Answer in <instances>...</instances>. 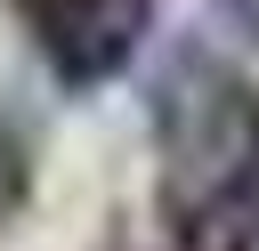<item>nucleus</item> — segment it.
Instances as JSON below:
<instances>
[{
  "mask_svg": "<svg viewBox=\"0 0 259 251\" xmlns=\"http://www.w3.org/2000/svg\"><path fill=\"white\" fill-rule=\"evenodd\" d=\"M210 8H219L235 32H251V40H259V0H210Z\"/></svg>",
  "mask_w": 259,
  "mask_h": 251,
  "instance_id": "nucleus-3",
  "label": "nucleus"
},
{
  "mask_svg": "<svg viewBox=\"0 0 259 251\" xmlns=\"http://www.w3.org/2000/svg\"><path fill=\"white\" fill-rule=\"evenodd\" d=\"M16 8H24L32 40H40L57 89H73V97L105 89L138 57V40L154 24V0H16Z\"/></svg>",
  "mask_w": 259,
  "mask_h": 251,
  "instance_id": "nucleus-1",
  "label": "nucleus"
},
{
  "mask_svg": "<svg viewBox=\"0 0 259 251\" xmlns=\"http://www.w3.org/2000/svg\"><path fill=\"white\" fill-rule=\"evenodd\" d=\"M24 194H32V146H24V130L0 113V219H16Z\"/></svg>",
  "mask_w": 259,
  "mask_h": 251,
  "instance_id": "nucleus-2",
  "label": "nucleus"
},
{
  "mask_svg": "<svg viewBox=\"0 0 259 251\" xmlns=\"http://www.w3.org/2000/svg\"><path fill=\"white\" fill-rule=\"evenodd\" d=\"M243 178H251V194H259V97H251V154H243Z\"/></svg>",
  "mask_w": 259,
  "mask_h": 251,
  "instance_id": "nucleus-4",
  "label": "nucleus"
}]
</instances>
